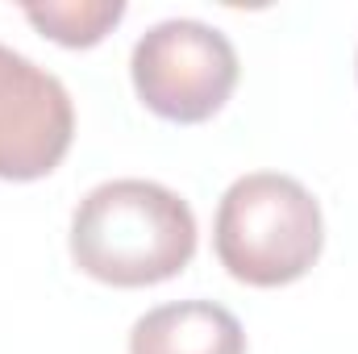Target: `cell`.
I'll use <instances>...</instances> for the list:
<instances>
[{
  "instance_id": "cell-1",
  "label": "cell",
  "mask_w": 358,
  "mask_h": 354,
  "mask_svg": "<svg viewBox=\"0 0 358 354\" xmlns=\"http://www.w3.org/2000/svg\"><path fill=\"white\" fill-rule=\"evenodd\" d=\"M192 255V204L155 179H108L71 213V259L100 283L150 288L176 279Z\"/></svg>"
},
{
  "instance_id": "cell-2",
  "label": "cell",
  "mask_w": 358,
  "mask_h": 354,
  "mask_svg": "<svg viewBox=\"0 0 358 354\" xmlns=\"http://www.w3.org/2000/svg\"><path fill=\"white\" fill-rule=\"evenodd\" d=\"M213 246L221 267L250 288H283L308 275L325 246L313 192L292 176L255 171L234 179L217 204Z\"/></svg>"
},
{
  "instance_id": "cell-3",
  "label": "cell",
  "mask_w": 358,
  "mask_h": 354,
  "mask_svg": "<svg viewBox=\"0 0 358 354\" xmlns=\"http://www.w3.org/2000/svg\"><path fill=\"white\" fill-rule=\"evenodd\" d=\"M238 50L234 42L204 21L171 17L150 25L134 55H129V76L138 100L176 125H200L238 88Z\"/></svg>"
},
{
  "instance_id": "cell-4",
  "label": "cell",
  "mask_w": 358,
  "mask_h": 354,
  "mask_svg": "<svg viewBox=\"0 0 358 354\" xmlns=\"http://www.w3.org/2000/svg\"><path fill=\"white\" fill-rule=\"evenodd\" d=\"M76 138L67 88L34 59L0 46V179L29 183L50 176Z\"/></svg>"
},
{
  "instance_id": "cell-5",
  "label": "cell",
  "mask_w": 358,
  "mask_h": 354,
  "mask_svg": "<svg viewBox=\"0 0 358 354\" xmlns=\"http://www.w3.org/2000/svg\"><path fill=\"white\" fill-rule=\"evenodd\" d=\"M129 354H246V330L213 300H176L134 321Z\"/></svg>"
},
{
  "instance_id": "cell-6",
  "label": "cell",
  "mask_w": 358,
  "mask_h": 354,
  "mask_svg": "<svg viewBox=\"0 0 358 354\" xmlns=\"http://www.w3.org/2000/svg\"><path fill=\"white\" fill-rule=\"evenodd\" d=\"M21 13L50 42L80 50V46H96L125 17V4L121 0H67V4H25Z\"/></svg>"
},
{
  "instance_id": "cell-7",
  "label": "cell",
  "mask_w": 358,
  "mask_h": 354,
  "mask_svg": "<svg viewBox=\"0 0 358 354\" xmlns=\"http://www.w3.org/2000/svg\"><path fill=\"white\" fill-rule=\"evenodd\" d=\"M355 67H358V63H355Z\"/></svg>"
}]
</instances>
